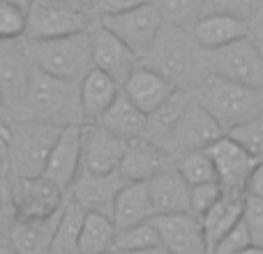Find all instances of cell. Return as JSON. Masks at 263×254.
Returning a JSON list of instances; mask_svg holds the SVG:
<instances>
[{
  "instance_id": "cell-1",
  "label": "cell",
  "mask_w": 263,
  "mask_h": 254,
  "mask_svg": "<svg viewBox=\"0 0 263 254\" xmlns=\"http://www.w3.org/2000/svg\"><path fill=\"white\" fill-rule=\"evenodd\" d=\"M141 63L166 77L180 93H196L213 77L208 51L201 49L190 30L168 23H164L150 53Z\"/></svg>"
},
{
  "instance_id": "cell-2",
  "label": "cell",
  "mask_w": 263,
  "mask_h": 254,
  "mask_svg": "<svg viewBox=\"0 0 263 254\" xmlns=\"http://www.w3.org/2000/svg\"><path fill=\"white\" fill-rule=\"evenodd\" d=\"M12 120H42L58 127L83 125L81 83H69L37 69L28 95Z\"/></svg>"
},
{
  "instance_id": "cell-3",
  "label": "cell",
  "mask_w": 263,
  "mask_h": 254,
  "mask_svg": "<svg viewBox=\"0 0 263 254\" xmlns=\"http://www.w3.org/2000/svg\"><path fill=\"white\" fill-rule=\"evenodd\" d=\"M65 127L42 123V120H7L5 143H7L9 173L14 178L44 176L51 150L58 143Z\"/></svg>"
},
{
  "instance_id": "cell-4",
  "label": "cell",
  "mask_w": 263,
  "mask_h": 254,
  "mask_svg": "<svg viewBox=\"0 0 263 254\" xmlns=\"http://www.w3.org/2000/svg\"><path fill=\"white\" fill-rule=\"evenodd\" d=\"M192 97L217 120L227 134L263 114V90L219 77H210L199 90L192 93Z\"/></svg>"
},
{
  "instance_id": "cell-5",
  "label": "cell",
  "mask_w": 263,
  "mask_h": 254,
  "mask_svg": "<svg viewBox=\"0 0 263 254\" xmlns=\"http://www.w3.org/2000/svg\"><path fill=\"white\" fill-rule=\"evenodd\" d=\"M26 49L40 72L69 83H81L95 69L88 30L63 40H26Z\"/></svg>"
},
{
  "instance_id": "cell-6",
  "label": "cell",
  "mask_w": 263,
  "mask_h": 254,
  "mask_svg": "<svg viewBox=\"0 0 263 254\" xmlns=\"http://www.w3.org/2000/svg\"><path fill=\"white\" fill-rule=\"evenodd\" d=\"M35 72L37 67L26 49V40H0V93L7 120L18 114Z\"/></svg>"
},
{
  "instance_id": "cell-7",
  "label": "cell",
  "mask_w": 263,
  "mask_h": 254,
  "mask_svg": "<svg viewBox=\"0 0 263 254\" xmlns=\"http://www.w3.org/2000/svg\"><path fill=\"white\" fill-rule=\"evenodd\" d=\"M97 21H100L106 30L114 32L118 40H123L139 60H143L145 56L150 53L159 30L164 28V16H162V9H159L157 0L143 5V7L129 9V12L97 19Z\"/></svg>"
},
{
  "instance_id": "cell-8",
  "label": "cell",
  "mask_w": 263,
  "mask_h": 254,
  "mask_svg": "<svg viewBox=\"0 0 263 254\" xmlns=\"http://www.w3.org/2000/svg\"><path fill=\"white\" fill-rule=\"evenodd\" d=\"M208 65L213 77L263 90V56L252 37L208 51Z\"/></svg>"
},
{
  "instance_id": "cell-9",
  "label": "cell",
  "mask_w": 263,
  "mask_h": 254,
  "mask_svg": "<svg viewBox=\"0 0 263 254\" xmlns=\"http://www.w3.org/2000/svg\"><path fill=\"white\" fill-rule=\"evenodd\" d=\"M92 12L67 5L32 3L28 9L26 40H63L81 35L92 26Z\"/></svg>"
},
{
  "instance_id": "cell-10",
  "label": "cell",
  "mask_w": 263,
  "mask_h": 254,
  "mask_svg": "<svg viewBox=\"0 0 263 254\" xmlns=\"http://www.w3.org/2000/svg\"><path fill=\"white\" fill-rule=\"evenodd\" d=\"M227 132L219 127V123L192 97L190 106L185 109L182 118L178 120V125L173 127V132L168 134V139L164 141L162 150L176 162L180 155L192 153V150H205L219 141Z\"/></svg>"
},
{
  "instance_id": "cell-11",
  "label": "cell",
  "mask_w": 263,
  "mask_h": 254,
  "mask_svg": "<svg viewBox=\"0 0 263 254\" xmlns=\"http://www.w3.org/2000/svg\"><path fill=\"white\" fill-rule=\"evenodd\" d=\"M208 150L213 157L215 169H217V180L224 192H233V194H247V185H250L252 173L256 171L261 159L254 157L247 148H242L236 139L224 134L219 141H215Z\"/></svg>"
},
{
  "instance_id": "cell-12",
  "label": "cell",
  "mask_w": 263,
  "mask_h": 254,
  "mask_svg": "<svg viewBox=\"0 0 263 254\" xmlns=\"http://www.w3.org/2000/svg\"><path fill=\"white\" fill-rule=\"evenodd\" d=\"M18 220H51L63 213L65 190H60L49 178H14Z\"/></svg>"
},
{
  "instance_id": "cell-13",
  "label": "cell",
  "mask_w": 263,
  "mask_h": 254,
  "mask_svg": "<svg viewBox=\"0 0 263 254\" xmlns=\"http://www.w3.org/2000/svg\"><path fill=\"white\" fill-rule=\"evenodd\" d=\"M88 32H90V51L95 67L106 72L111 79H116L123 88V83L132 77V72L139 67V58L132 53L123 40H118L111 30H106L97 19L88 28Z\"/></svg>"
},
{
  "instance_id": "cell-14",
  "label": "cell",
  "mask_w": 263,
  "mask_h": 254,
  "mask_svg": "<svg viewBox=\"0 0 263 254\" xmlns=\"http://www.w3.org/2000/svg\"><path fill=\"white\" fill-rule=\"evenodd\" d=\"M127 180L116 173H88L81 171L69 190V199L79 204L86 213H104L114 217V206Z\"/></svg>"
},
{
  "instance_id": "cell-15",
  "label": "cell",
  "mask_w": 263,
  "mask_h": 254,
  "mask_svg": "<svg viewBox=\"0 0 263 254\" xmlns=\"http://www.w3.org/2000/svg\"><path fill=\"white\" fill-rule=\"evenodd\" d=\"M153 222L162 238V247L171 254H210L203 233V222L199 215H157L153 217Z\"/></svg>"
},
{
  "instance_id": "cell-16",
  "label": "cell",
  "mask_w": 263,
  "mask_h": 254,
  "mask_svg": "<svg viewBox=\"0 0 263 254\" xmlns=\"http://www.w3.org/2000/svg\"><path fill=\"white\" fill-rule=\"evenodd\" d=\"M129 141L111 134L100 125H83V159L81 171L116 173L123 164Z\"/></svg>"
},
{
  "instance_id": "cell-17",
  "label": "cell",
  "mask_w": 263,
  "mask_h": 254,
  "mask_svg": "<svg viewBox=\"0 0 263 254\" xmlns=\"http://www.w3.org/2000/svg\"><path fill=\"white\" fill-rule=\"evenodd\" d=\"M83 159V125H69L63 130L58 143L51 150V157L46 162L44 178L69 192L81 173Z\"/></svg>"
},
{
  "instance_id": "cell-18",
  "label": "cell",
  "mask_w": 263,
  "mask_h": 254,
  "mask_svg": "<svg viewBox=\"0 0 263 254\" xmlns=\"http://www.w3.org/2000/svg\"><path fill=\"white\" fill-rule=\"evenodd\" d=\"M123 93L145 116H153V114H157L162 106H166L180 90H178L166 77H162L159 72H155V69L145 67V65L141 63L139 67L132 72V77L123 83Z\"/></svg>"
},
{
  "instance_id": "cell-19",
  "label": "cell",
  "mask_w": 263,
  "mask_h": 254,
  "mask_svg": "<svg viewBox=\"0 0 263 254\" xmlns=\"http://www.w3.org/2000/svg\"><path fill=\"white\" fill-rule=\"evenodd\" d=\"M194 40L199 42L201 49L205 51H215V49H224V46L240 42L245 37H250V21L236 14H222V12H213L205 14L192 30Z\"/></svg>"
},
{
  "instance_id": "cell-20",
  "label": "cell",
  "mask_w": 263,
  "mask_h": 254,
  "mask_svg": "<svg viewBox=\"0 0 263 254\" xmlns=\"http://www.w3.org/2000/svg\"><path fill=\"white\" fill-rule=\"evenodd\" d=\"M150 201H153L155 217L157 215H178V213H192L190 208V192L192 187L180 176L176 167H168L159 171L155 178L148 180Z\"/></svg>"
},
{
  "instance_id": "cell-21",
  "label": "cell",
  "mask_w": 263,
  "mask_h": 254,
  "mask_svg": "<svg viewBox=\"0 0 263 254\" xmlns=\"http://www.w3.org/2000/svg\"><path fill=\"white\" fill-rule=\"evenodd\" d=\"M173 159L164 153L159 146H155L148 139H136L129 141L127 153L123 157L118 173L125 178L127 183H148L150 178H155L159 171L173 167Z\"/></svg>"
},
{
  "instance_id": "cell-22",
  "label": "cell",
  "mask_w": 263,
  "mask_h": 254,
  "mask_svg": "<svg viewBox=\"0 0 263 254\" xmlns=\"http://www.w3.org/2000/svg\"><path fill=\"white\" fill-rule=\"evenodd\" d=\"M123 93L120 83L102 69H92L81 81V116L83 125H95L111 109L118 95Z\"/></svg>"
},
{
  "instance_id": "cell-23",
  "label": "cell",
  "mask_w": 263,
  "mask_h": 254,
  "mask_svg": "<svg viewBox=\"0 0 263 254\" xmlns=\"http://www.w3.org/2000/svg\"><path fill=\"white\" fill-rule=\"evenodd\" d=\"M245 199L247 194H233V192H224L222 199L201 217L203 222L205 243H208V252L231 231L236 224L242 222V213H245Z\"/></svg>"
},
{
  "instance_id": "cell-24",
  "label": "cell",
  "mask_w": 263,
  "mask_h": 254,
  "mask_svg": "<svg viewBox=\"0 0 263 254\" xmlns=\"http://www.w3.org/2000/svg\"><path fill=\"white\" fill-rule=\"evenodd\" d=\"M60 215L51 220H16L12 233H9L12 247L18 254H51L55 233H58Z\"/></svg>"
},
{
  "instance_id": "cell-25",
  "label": "cell",
  "mask_w": 263,
  "mask_h": 254,
  "mask_svg": "<svg viewBox=\"0 0 263 254\" xmlns=\"http://www.w3.org/2000/svg\"><path fill=\"white\" fill-rule=\"evenodd\" d=\"M153 217L155 210L153 201H150L148 183H127L114 206V222L118 227V231L150 222Z\"/></svg>"
},
{
  "instance_id": "cell-26",
  "label": "cell",
  "mask_w": 263,
  "mask_h": 254,
  "mask_svg": "<svg viewBox=\"0 0 263 254\" xmlns=\"http://www.w3.org/2000/svg\"><path fill=\"white\" fill-rule=\"evenodd\" d=\"M95 125L104 127L111 134L120 136V139H125V141H136L145 134L148 116H145L125 93H120L118 100L111 104V109L106 111L100 123H95Z\"/></svg>"
},
{
  "instance_id": "cell-27",
  "label": "cell",
  "mask_w": 263,
  "mask_h": 254,
  "mask_svg": "<svg viewBox=\"0 0 263 254\" xmlns=\"http://www.w3.org/2000/svg\"><path fill=\"white\" fill-rule=\"evenodd\" d=\"M116 238L118 227L111 215L86 213L79 233V254H114Z\"/></svg>"
},
{
  "instance_id": "cell-28",
  "label": "cell",
  "mask_w": 263,
  "mask_h": 254,
  "mask_svg": "<svg viewBox=\"0 0 263 254\" xmlns=\"http://www.w3.org/2000/svg\"><path fill=\"white\" fill-rule=\"evenodd\" d=\"M83 215H86V210L79 204H74L72 199H67L63 215H60L58 233H55L51 254H79V233H81Z\"/></svg>"
},
{
  "instance_id": "cell-29",
  "label": "cell",
  "mask_w": 263,
  "mask_h": 254,
  "mask_svg": "<svg viewBox=\"0 0 263 254\" xmlns=\"http://www.w3.org/2000/svg\"><path fill=\"white\" fill-rule=\"evenodd\" d=\"M157 3L162 9L164 23L190 32L208 14V0H157Z\"/></svg>"
},
{
  "instance_id": "cell-30",
  "label": "cell",
  "mask_w": 263,
  "mask_h": 254,
  "mask_svg": "<svg viewBox=\"0 0 263 254\" xmlns=\"http://www.w3.org/2000/svg\"><path fill=\"white\" fill-rule=\"evenodd\" d=\"M173 167L180 171V176L187 180V185H205V183H219L217 180V169H215L213 157L208 150H192L185 153L173 162Z\"/></svg>"
},
{
  "instance_id": "cell-31",
  "label": "cell",
  "mask_w": 263,
  "mask_h": 254,
  "mask_svg": "<svg viewBox=\"0 0 263 254\" xmlns=\"http://www.w3.org/2000/svg\"><path fill=\"white\" fill-rule=\"evenodd\" d=\"M159 245H162V238H159V231L153 220L143 224H136V227L123 229V231H118V238H116V252L118 254L145 252Z\"/></svg>"
},
{
  "instance_id": "cell-32",
  "label": "cell",
  "mask_w": 263,
  "mask_h": 254,
  "mask_svg": "<svg viewBox=\"0 0 263 254\" xmlns=\"http://www.w3.org/2000/svg\"><path fill=\"white\" fill-rule=\"evenodd\" d=\"M28 30V9L0 0V40H23Z\"/></svg>"
},
{
  "instance_id": "cell-33",
  "label": "cell",
  "mask_w": 263,
  "mask_h": 254,
  "mask_svg": "<svg viewBox=\"0 0 263 254\" xmlns=\"http://www.w3.org/2000/svg\"><path fill=\"white\" fill-rule=\"evenodd\" d=\"M229 136L236 139L242 148L250 150L254 157L263 159V114L256 116V118L250 120V123L236 127L233 132H229Z\"/></svg>"
},
{
  "instance_id": "cell-34",
  "label": "cell",
  "mask_w": 263,
  "mask_h": 254,
  "mask_svg": "<svg viewBox=\"0 0 263 254\" xmlns=\"http://www.w3.org/2000/svg\"><path fill=\"white\" fill-rule=\"evenodd\" d=\"M224 190L219 183H205V185H194L190 192V208L194 215L203 217L219 199H222Z\"/></svg>"
},
{
  "instance_id": "cell-35",
  "label": "cell",
  "mask_w": 263,
  "mask_h": 254,
  "mask_svg": "<svg viewBox=\"0 0 263 254\" xmlns=\"http://www.w3.org/2000/svg\"><path fill=\"white\" fill-rule=\"evenodd\" d=\"M263 9V0H208V14H236L250 21V16H256Z\"/></svg>"
},
{
  "instance_id": "cell-36",
  "label": "cell",
  "mask_w": 263,
  "mask_h": 254,
  "mask_svg": "<svg viewBox=\"0 0 263 254\" xmlns=\"http://www.w3.org/2000/svg\"><path fill=\"white\" fill-rule=\"evenodd\" d=\"M250 245H254L252 233H250V229H247V224L240 222V224H236V227H233L231 231H229L227 236H224L222 241L213 247V252H210V254H238V252L247 250Z\"/></svg>"
},
{
  "instance_id": "cell-37",
  "label": "cell",
  "mask_w": 263,
  "mask_h": 254,
  "mask_svg": "<svg viewBox=\"0 0 263 254\" xmlns=\"http://www.w3.org/2000/svg\"><path fill=\"white\" fill-rule=\"evenodd\" d=\"M242 222H245L247 229H250L254 245L263 247V199H261V196L247 194V199H245V213H242Z\"/></svg>"
},
{
  "instance_id": "cell-38",
  "label": "cell",
  "mask_w": 263,
  "mask_h": 254,
  "mask_svg": "<svg viewBox=\"0 0 263 254\" xmlns=\"http://www.w3.org/2000/svg\"><path fill=\"white\" fill-rule=\"evenodd\" d=\"M148 3H155V0H95V3H92V19L123 14V12H129V9L143 7V5H148Z\"/></svg>"
},
{
  "instance_id": "cell-39",
  "label": "cell",
  "mask_w": 263,
  "mask_h": 254,
  "mask_svg": "<svg viewBox=\"0 0 263 254\" xmlns=\"http://www.w3.org/2000/svg\"><path fill=\"white\" fill-rule=\"evenodd\" d=\"M250 37L254 40L256 49H259L263 56V9L254 16V21H250Z\"/></svg>"
},
{
  "instance_id": "cell-40",
  "label": "cell",
  "mask_w": 263,
  "mask_h": 254,
  "mask_svg": "<svg viewBox=\"0 0 263 254\" xmlns=\"http://www.w3.org/2000/svg\"><path fill=\"white\" fill-rule=\"evenodd\" d=\"M247 194H252V196H261V199H263V159L259 162L256 171L252 173L250 185H247Z\"/></svg>"
},
{
  "instance_id": "cell-41",
  "label": "cell",
  "mask_w": 263,
  "mask_h": 254,
  "mask_svg": "<svg viewBox=\"0 0 263 254\" xmlns=\"http://www.w3.org/2000/svg\"><path fill=\"white\" fill-rule=\"evenodd\" d=\"M9 171V162H7V143H5V132L0 134V176Z\"/></svg>"
},
{
  "instance_id": "cell-42",
  "label": "cell",
  "mask_w": 263,
  "mask_h": 254,
  "mask_svg": "<svg viewBox=\"0 0 263 254\" xmlns=\"http://www.w3.org/2000/svg\"><path fill=\"white\" fill-rule=\"evenodd\" d=\"M0 254H18V252L14 250L9 241H0Z\"/></svg>"
},
{
  "instance_id": "cell-43",
  "label": "cell",
  "mask_w": 263,
  "mask_h": 254,
  "mask_svg": "<svg viewBox=\"0 0 263 254\" xmlns=\"http://www.w3.org/2000/svg\"><path fill=\"white\" fill-rule=\"evenodd\" d=\"M134 254H171L168 250H164L162 245L159 247H153V250H145V252H134Z\"/></svg>"
},
{
  "instance_id": "cell-44",
  "label": "cell",
  "mask_w": 263,
  "mask_h": 254,
  "mask_svg": "<svg viewBox=\"0 0 263 254\" xmlns=\"http://www.w3.org/2000/svg\"><path fill=\"white\" fill-rule=\"evenodd\" d=\"M238 254H263V247H259V245H250L247 250H242V252H238Z\"/></svg>"
},
{
  "instance_id": "cell-45",
  "label": "cell",
  "mask_w": 263,
  "mask_h": 254,
  "mask_svg": "<svg viewBox=\"0 0 263 254\" xmlns=\"http://www.w3.org/2000/svg\"><path fill=\"white\" fill-rule=\"evenodd\" d=\"M5 127H7V118H5V114L0 111V134L5 132Z\"/></svg>"
},
{
  "instance_id": "cell-46",
  "label": "cell",
  "mask_w": 263,
  "mask_h": 254,
  "mask_svg": "<svg viewBox=\"0 0 263 254\" xmlns=\"http://www.w3.org/2000/svg\"><path fill=\"white\" fill-rule=\"evenodd\" d=\"M0 111H3V93H0Z\"/></svg>"
},
{
  "instance_id": "cell-47",
  "label": "cell",
  "mask_w": 263,
  "mask_h": 254,
  "mask_svg": "<svg viewBox=\"0 0 263 254\" xmlns=\"http://www.w3.org/2000/svg\"><path fill=\"white\" fill-rule=\"evenodd\" d=\"M90 3H95V0H90Z\"/></svg>"
},
{
  "instance_id": "cell-48",
  "label": "cell",
  "mask_w": 263,
  "mask_h": 254,
  "mask_svg": "<svg viewBox=\"0 0 263 254\" xmlns=\"http://www.w3.org/2000/svg\"><path fill=\"white\" fill-rule=\"evenodd\" d=\"M88 3H90V0H88ZM90 5H92V3H90Z\"/></svg>"
},
{
  "instance_id": "cell-49",
  "label": "cell",
  "mask_w": 263,
  "mask_h": 254,
  "mask_svg": "<svg viewBox=\"0 0 263 254\" xmlns=\"http://www.w3.org/2000/svg\"><path fill=\"white\" fill-rule=\"evenodd\" d=\"M114 254H118V252H114Z\"/></svg>"
}]
</instances>
